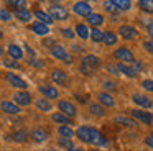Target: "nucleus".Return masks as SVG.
<instances>
[{"instance_id": "obj_28", "label": "nucleus", "mask_w": 153, "mask_h": 151, "mask_svg": "<svg viewBox=\"0 0 153 151\" xmlns=\"http://www.w3.org/2000/svg\"><path fill=\"white\" fill-rule=\"evenodd\" d=\"M117 69H119L123 76H127V77H135L137 76V72L133 71V67H128L125 62H119V64H117Z\"/></svg>"}, {"instance_id": "obj_29", "label": "nucleus", "mask_w": 153, "mask_h": 151, "mask_svg": "<svg viewBox=\"0 0 153 151\" xmlns=\"http://www.w3.org/2000/svg\"><path fill=\"white\" fill-rule=\"evenodd\" d=\"M102 41L107 46H114V44H117V35L114 31H105L102 36Z\"/></svg>"}, {"instance_id": "obj_23", "label": "nucleus", "mask_w": 153, "mask_h": 151, "mask_svg": "<svg viewBox=\"0 0 153 151\" xmlns=\"http://www.w3.org/2000/svg\"><path fill=\"white\" fill-rule=\"evenodd\" d=\"M109 2L112 3L119 12H127V10H130V7H132V2H130V0H109Z\"/></svg>"}, {"instance_id": "obj_30", "label": "nucleus", "mask_w": 153, "mask_h": 151, "mask_svg": "<svg viewBox=\"0 0 153 151\" xmlns=\"http://www.w3.org/2000/svg\"><path fill=\"white\" fill-rule=\"evenodd\" d=\"M76 35L79 36L81 39H87L89 38V28H87L86 25H82V23H77L76 25Z\"/></svg>"}, {"instance_id": "obj_11", "label": "nucleus", "mask_w": 153, "mask_h": 151, "mask_svg": "<svg viewBox=\"0 0 153 151\" xmlns=\"http://www.w3.org/2000/svg\"><path fill=\"white\" fill-rule=\"evenodd\" d=\"M7 81L12 84V87H17V89H22V90H25V89L28 87L27 81H23L22 77H18L17 74H12V72H7Z\"/></svg>"}, {"instance_id": "obj_18", "label": "nucleus", "mask_w": 153, "mask_h": 151, "mask_svg": "<svg viewBox=\"0 0 153 151\" xmlns=\"http://www.w3.org/2000/svg\"><path fill=\"white\" fill-rule=\"evenodd\" d=\"M7 53H8V56H10L12 59H15V61H18V59L23 58V49H22L20 46H17V44H8Z\"/></svg>"}, {"instance_id": "obj_52", "label": "nucleus", "mask_w": 153, "mask_h": 151, "mask_svg": "<svg viewBox=\"0 0 153 151\" xmlns=\"http://www.w3.org/2000/svg\"><path fill=\"white\" fill-rule=\"evenodd\" d=\"M4 38V31H2V30H0V39Z\"/></svg>"}, {"instance_id": "obj_22", "label": "nucleus", "mask_w": 153, "mask_h": 151, "mask_svg": "<svg viewBox=\"0 0 153 151\" xmlns=\"http://www.w3.org/2000/svg\"><path fill=\"white\" fill-rule=\"evenodd\" d=\"M51 120H53L54 123H61V125H69V127L73 125V118L66 117L64 113H59V112L51 115Z\"/></svg>"}, {"instance_id": "obj_37", "label": "nucleus", "mask_w": 153, "mask_h": 151, "mask_svg": "<svg viewBox=\"0 0 153 151\" xmlns=\"http://www.w3.org/2000/svg\"><path fill=\"white\" fill-rule=\"evenodd\" d=\"M27 62L30 66H33V67H43V61H40V59H36V58H28Z\"/></svg>"}, {"instance_id": "obj_54", "label": "nucleus", "mask_w": 153, "mask_h": 151, "mask_svg": "<svg viewBox=\"0 0 153 151\" xmlns=\"http://www.w3.org/2000/svg\"><path fill=\"white\" fill-rule=\"evenodd\" d=\"M92 151H100V150H92Z\"/></svg>"}, {"instance_id": "obj_6", "label": "nucleus", "mask_w": 153, "mask_h": 151, "mask_svg": "<svg viewBox=\"0 0 153 151\" xmlns=\"http://www.w3.org/2000/svg\"><path fill=\"white\" fill-rule=\"evenodd\" d=\"M58 107H59L61 113H64L66 117H69V118H74L77 115V110H76V107H74V104H71L69 100H59Z\"/></svg>"}, {"instance_id": "obj_42", "label": "nucleus", "mask_w": 153, "mask_h": 151, "mask_svg": "<svg viewBox=\"0 0 153 151\" xmlns=\"http://www.w3.org/2000/svg\"><path fill=\"white\" fill-rule=\"evenodd\" d=\"M143 48H145V51H148L150 54H153V41H143Z\"/></svg>"}, {"instance_id": "obj_19", "label": "nucleus", "mask_w": 153, "mask_h": 151, "mask_svg": "<svg viewBox=\"0 0 153 151\" xmlns=\"http://www.w3.org/2000/svg\"><path fill=\"white\" fill-rule=\"evenodd\" d=\"M31 31L40 35V36H46L48 33H50V26L41 23V21H35L33 25H31Z\"/></svg>"}, {"instance_id": "obj_25", "label": "nucleus", "mask_w": 153, "mask_h": 151, "mask_svg": "<svg viewBox=\"0 0 153 151\" xmlns=\"http://www.w3.org/2000/svg\"><path fill=\"white\" fill-rule=\"evenodd\" d=\"M15 16H17L18 20H20L22 23H30V20H31V16H33V13L30 12V10H17L15 12Z\"/></svg>"}, {"instance_id": "obj_46", "label": "nucleus", "mask_w": 153, "mask_h": 151, "mask_svg": "<svg viewBox=\"0 0 153 151\" xmlns=\"http://www.w3.org/2000/svg\"><path fill=\"white\" fill-rule=\"evenodd\" d=\"M145 144H146L148 148H153V133L148 135V136L145 138Z\"/></svg>"}, {"instance_id": "obj_51", "label": "nucleus", "mask_w": 153, "mask_h": 151, "mask_svg": "<svg viewBox=\"0 0 153 151\" xmlns=\"http://www.w3.org/2000/svg\"><path fill=\"white\" fill-rule=\"evenodd\" d=\"M73 51H77V53H81V51H82V49H81L79 46H76V44H74V46H73Z\"/></svg>"}, {"instance_id": "obj_2", "label": "nucleus", "mask_w": 153, "mask_h": 151, "mask_svg": "<svg viewBox=\"0 0 153 151\" xmlns=\"http://www.w3.org/2000/svg\"><path fill=\"white\" fill-rule=\"evenodd\" d=\"M51 54L54 56L56 59H59V61L66 62V64H73V56L69 54V53L64 49V46H59V44H54L53 49H51Z\"/></svg>"}, {"instance_id": "obj_14", "label": "nucleus", "mask_w": 153, "mask_h": 151, "mask_svg": "<svg viewBox=\"0 0 153 151\" xmlns=\"http://www.w3.org/2000/svg\"><path fill=\"white\" fill-rule=\"evenodd\" d=\"M119 33L123 39H135L138 36V31H137L133 26H128V25H122L119 28Z\"/></svg>"}, {"instance_id": "obj_8", "label": "nucleus", "mask_w": 153, "mask_h": 151, "mask_svg": "<svg viewBox=\"0 0 153 151\" xmlns=\"http://www.w3.org/2000/svg\"><path fill=\"white\" fill-rule=\"evenodd\" d=\"M114 56H115V58L119 59L120 62H130V64H132V62L135 61V58H133V53L130 51V49H127V48H119V49H115Z\"/></svg>"}, {"instance_id": "obj_9", "label": "nucleus", "mask_w": 153, "mask_h": 151, "mask_svg": "<svg viewBox=\"0 0 153 151\" xmlns=\"http://www.w3.org/2000/svg\"><path fill=\"white\" fill-rule=\"evenodd\" d=\"M73 12L79 16H89L91 13H92V7L87 2H77V3H74Z\"/></svg>"}, {"instance_id": "obj_50", "label": "nucleus", "mask_w": 153, "mask_h": 151, "mask_svg": "<svg viewBox=\"0 0 153 151\" xmlns=\"http://www.w3.org/2000/svg\"><path fill=\"white\" fill-rule=\"evenodd\" d=\"M68 151H84L82 148H76V146H73V148H69Z\"/></svg>"}, {"instance_id": "obj_15", "label": "nucleus", "mask_w": 153, "mask_h": 151, "mask_svg": "<svg viewBox=\"0 0 153 151\" xmlns=\"http://www.w3.org/2000/svg\"><path fill=\"white\" fill-rule=\"evenodd\" d=\"M51 81H53L54 84H58V85H66L68 74L64 71H61V69H54V71L51 72Z\"/></svg>"}, {"instance_id": "obj_38", "label": "nucleus", "mask_w": 153, "mask_h": 151, "mask_svg": "<svg viewBox=\"0 0 153 151\" xmlns=\"http://www.w3.org/2000/svg\"><path fill=\"white\" fill-rule=\"evenodd\" d=\"M0 20H2V21H10L12 20V13L8 12V10H0Z\"/></svg>"}, {"instance_id": "obj_33", "label": "nucleus", "mask_w": 153, "mask_h": 151, "mask_svg": "<svg viewBox=\"0 0 153 151\" xmlns=\"http://www.w3.org/2000/svg\"><path fill=\"white\" fill-rule=\"evenodd\" d=\"M89 112L92 115H96V117H104V115H105V108H104L102 105H99V104H91L89 105Z\"/></svg>"}, {"instance_id": "obj_20", "label": "nucleus", "mask_w": 153, "mask_h": 151, "mask_svg": "<svg viewBox=\"0 0 153 151\" xmlns=\"http://www.w3.org/2000/svg\"><path fill=\"white\" fill-rule=\"evenodd\" d=\"M35 105H36V108L40 112H46V113H48V112L53 110V104H51V100H48V98H45V97L43 98H38V100L35 102Z\"/></svg>"}, {"instance_id": "obj_43", "label": "nucleus", "mask_w": 153, "mask_h": 151, "mask_svg": "<svg viewBox=\"0 0 153 151\" xmlns=\"http://www.w3.org/2000/svg\"><path fill=\"white\" fill-rule=\"evenodd\" d=\"M104 89H107V90H115L117 85L114 84L112 81H105V82H104Z\"/></svg>"}, {"instance_id": "obj_34", "label": "nucleus", "mask_w": 153, "mask_h": 151, "mask_svg": "<svg viewBox=\"0 0 153 151\" xmlns=\"http://www.w3.org/2000/svg\"><path fill=\"white\" fill-rule=\"evenodd\" d=\"M7 3L15 10H25L27 8V0H7Z\"/></svg>"}, {"instance_id": "obj_39", "label": "nucleus", "mask_w": 153, "mask_h": 151, "mask_svg": "<svg viewBox=\"0 0 153 151\" xmlns=\"http://www.w3.org/2000/svg\"><path fill=\"white\" fill-rule=\"evenodd\" d=\"M58 143H59V146L68 148V150H69V148H73V143H71L69 138H59V141H58Z\"/></svg>"}, {"instance_id": "obj_44", "label": "nucleus", "mask_w": 153, "mask_h": 151, "mask_svg": "<svg viewBox=\"0 0 153 151\" xmlns=\"http://www.w3.org/2000/svg\"><path fill=\"white\" fill-rule=\"evenodd\" d=\"M132 64H133V71H135L137 74H138V72H140V71H142V69H143V64H142V62H138V61H137V59H135V61L132 62Z\"/></svg>"}, {"instance_id": "obj_3", "label": "nucleus", "mask_w": 153, "mask_h": 151, "mask_svg": "<svg viewBox=\"0 0 153 151\" xmlns=\"http://www.w3.org/2000/svg\"><path fill=\"white\" fill-rule=\"evenodd\" d=\"M130 115H132V118L142 121L143 125H152L153 123V115L150 113V112L140 110V108H133V110H130Z\"/></svg>"}, {"instance_id": "obj_12", "label": "nucleus", "mask_w": 153, "mask_h": 151, "mask_svg": "<svg viewBox=\"0 0 153 151\" xmlns=\"http://www.w3.org/2000/svg\"><path fill=\"white\" fill-rule=\"evenodd\" d=\"M0 108H2V112H5L7 115H18L20 113V107H18L15 102H10V100H4L0 104Z\"/></svg>"}, {"instance_id": "obj_10", "label": "nucleus", "mask_w": 153, "mask_h": 151, "mask_svg": "<svg viewBox=\"0 0 153 151\" xmlns=\"http://www.w3.org/2000/svg\"><path fill=\"white\" fill-rule=\"evenodd\" d=\"M38 90L43 94V97L45 98H48V100H53V98H58L59 97V92H58V89L56 87H53V85H48V84H43V85H40L38 87Z\"/></svg>"}, {"instance_id": "obj_49", "label": "nucleus", "mask_w": 153, "mask_h": 151, "mask_svg": "<svg viewBox=\"0 0 153 151\" xmlns=\"http://www.w3.org/2000/svg\"><path fill=\"white\" fill-rule=\"evenodd\" d=\"M25 49H27V53L30 54V58H33V56H35V51L30 48V46H27V44H25Z\"/></svg>"}, {"instance_id": "obj_36", "label": "nucleus", "mask_w": 153, "mask_h": 151, "mask_svg": "<svg viewBox=\"0 0 153 151\" xmlns=\"http://www.w3.org/2000/svg\"><path fill=\"white\" fill-rule=\"evenodd\" d=\"M4 64L7 66L8 69H20V64H18L15 59H12V58H8V59H4Z\"/></svg>"}, {"instance_id": "obj_48", "label": "nucleus", "mask_w": 153, "mask_h": 151, "mask_svg": "<svg viewBox=\"0 0 153 151\" xmlns=\"http://www.w3.org/2000/svg\"><path fill=\"white\" fill-rule=\"evenodd\" d=\"M43 44H45V46H48V48H50L51 44H54V39H53V38H51V39L48 38V39H45V41H43Z\"/></svg>"}, {"instance_id": "obj_26", "label": "nucleus", "mask_w": 153, "mask_h": 151, "mask_svg": "<svg viewBox=\"0 0 153 151\" xmlns=\"http://www.w3.org/2000/svg\"><path fill=\"white\" fill-rule=\"evenodd\" d=\"M58 133H59L61 138H69V140L74 136V135H76L69 125H59V128H58Z\"/></svg>"}, {"instance_id": "obj_41", "label": "nucleus", "mask_w": 153, "mask_h": 151, "mask_svg": "<svg viewBox=\"0 0 153 151\" xmlns=\"http://www.w3.org/2000/svg\"><path fill=\"white\" fill-rule=\"evenodd\" d=\"M61 35H63L64 38H68V39H73L74 38L73 30H69V28H63V30H61Z\"/></svg>"}, {"instance_id": "obj_45", "label": "nucleus", "mask_w": 153, "mask_h": 151, "mask_svg": "<svg viewBox=\"0 0 153 151\" xmlns=\"http://www.w3.org/2000/svg\"><path fill=\"white\" fill-rule=\"evenodd\" d=\"M107 71H109L110 74H114V76L119 74V69H117V66H114V64H109V66H107Z\"/></svg>"}, {"instance_id": "obj_32", "label": "nucleus", "mask_w": 153, "mask_h": 151, "mask_svg": "<svg viewBox=\"0 0 153 151\" xmlns=\"http://www.w3.org/2000/svg\"><path fill=\"white\" fill-rule=\"evenodd\" d=\"M138 8L145 13H153V0H138Z\"/></svg>"}, {"instance_id": "obj_4", "label": "nucleus", "mask_w": 153, "mask_h": 151, "mask_svg": "<svg viewBox=\"0 0 153 151\" xmlns=\"http://www.w3.org/2000/svg\"><path fill=\"white\" fill-rule=\"evenodd\" d=\"M81 64L84 66V67H87L91 72H94L96 69H99L100 67V59L97 58V56H94V54H87V56H84V59L81 61Z\"/></svg>"}, {"instance_id": "obj_17", "label": "nucleus", "mask_w": 153, "mask_h": 151, "mask_svg": "<svg viewBox=\"0 0 153 151\" xmlns=\"http://www.w3.org/2000/svg\"><path fill=\"white\" fill-rule=\"evenodd\" d=\"M97 100H99V104L102 105V107H114V105H115L114 97L110 94H107V92H100V94H97Z\"/></svg>"}, {"instance_id": "obj_13", "label": "nucleus", "mask_w": 153, "mask_h": 151, "mask_svg": "<svg viewBox=\"0 0 153 151\" xmlns=\"http://www.w3.org/2000/svg\"><path fill=\"white\" fill-rule=\"evenodd\" d=\"M13 102L20 107V105H23V107H27V105L31 104V95L28 94V92L22 90V92H17V94L13 95Z\"/></svg>"}, {"instance_id": "obj_1", "label": "nucleus", "mask_w": 153, "mask_h": 151, "mask_svg": "<svg viewBox=\"0 0 153 151\" xmlns=\"http://www.w3.org/2000/svg\"><path fill=\"white\" fill-rule=\"evenodd\" d=\"M76 135L81 141L94 144V146H107V144H109V140H107L99 130H96V128H92V127H87V125L77 128Z\"/></svg>"}, {"instance_id": "obj_31", "label": "nucleus", "mask_w": 153, "mask_h": 151, "mask_svg": "<svg viewBox=\"0 0 153 151\" xmlns=\"http://www.w3.org/2000/svg\"><path fill=\"white\" fill-rule=\"evenodd\" d=\"M114 121H115L117 125H123V127H130V128H133L137 125L135 120H132V118H128V117H115Z\"/></svg>"}, {"instance_id": "obj_5", "label": "nucleus", "mask_w": 153, "mask_h": 151, "mask_svg": "<svg viewBox=\"0 0 153 151\" xmlns=\"http://www.w3.org/2000/svg\"><path fill=\"white\" fill-rule=\"evenodd\" d=\"M30 138L35 141V143H45V141L50 138V135H48V131L45 130L43 127H35L33 130H31V133H30Z\"/></svg>"}, {"instance_id": "obj_16", "label": "nucleus", "mask_w": 153, "mask_h": 151, "mask_svg": "<svg viewBox=\"0 0 153 151\" xmlns=\"http://www.w3.org/2000/svg\"><path fill=\"white\" fill-rule=\"evenodd\" d=\"M132 100L135 102L137 105L143 107V108H152V107H153V102L150 100L146 95H142V94H135V95L132 97Z\"/></svg>"}, {"instance_id": "obj_7", "label": "nucleus", "mask_w": 153, "mask_h": 151, "mask_svg": "<svg viewBox=\"0 0 153 151\" xmlns=\"http://www.w3.org/2000/svg\"><path fill=\"white\" fill-rule=\"evenodd\" d=\"M50 15L53 20L63 21V20H68V10L64 8V7H59V5H51L50 7Z\"/></svg>"}, {"instance_id": "obj_53", "label": "nucleus", "mask_w": 153, "mask_h": 151, "mask_svg": "<svg viewBox=\"0 0 153 151\" xmlns=\"http://www.w3.org/2000/svg\"><path fill=\"white\" fill-rule=\"evenodd\" d=\"M4 54V48H2V46H0V56Z\"/></svg>"}, {"instance_id": "obj_47", "label": "nucleus", "mask_w": 153, "mask_h": 151, "mask_svg": "<svg viewBox=\"0 0 153 151\" xmlns=\"http://www.w3.org/2000/svg\"><path fill=\"white\" fill-rule=\"evenodd\" d=\"M146 33L153 38V23H148V25H146Z\"/></svg>"}, {"instance_id": "obj_40", "label": "nucleus", "mask_w": 153, "mask_h": 151, "mask_svg": "<svg viewBox=\"0 0 153 151\" xmlns=\"http://www.w3.org/2000/svg\"><path fill=\"white\" fill-rule=\"evenodd\" d=\"M142 85H143V89H145V90L153 92V81H150V79H145V81L142 82Z\"/></svg>"}, {"instance_id": "obj_27", "label": "nucleus", "mask_w": 153, "mask_h": 151, "mask_svg": "<svg viewBox=\"0 0 153 151\" xmlns=\"http://www.w3.org/2000/svg\"><path fill=\"white\" fill-rule=\"evenodd\" d=\"M87 21H89L94 28H97V26H100L104 23V16L100 15V13H91V15L87 16Z\"/></svg>"}, {"instance_id": "obj_24", "label": "nucleus", "mask_w": 153, "mask_h": 151, "mask_svg": "<svg viewBox=\"0 0 153 151\" xmlns=\"http://www.w3.org/2000/svg\"><path fill=\"white\" fill-rule=\"evenodd\" d=\"M33 15L38 18V21L45 23V25H50V23H53V18H51V15H50V13H46V12H43V10H38V8H36Z\"/></svg>"}, {"instance_id": "obj_21", "label": "nucleus", "mask_w": 153, "mask_h": 151, "mask_svg": "<svg viewBox=\"0 0 153 151\" xmlns=\"http://www.w3.org/2000/svg\"><path fill=\"white\" fill-rule=\"evenodd\" d=\"M28 131L25 130V128H22V130H17L15 133H12V136L8 138V140H13V141H17V143H25V141L28 140Z\"/></svg>"}, {"instance_id": "obj_35", "label": "nucleus", "mask_w": 153, "mask_h": 151, "mask_svg": "<svg viewBox=\"0 0 153 151\" xmlns=\"http://www.w3.org/2000/svg\"><path fill=\"white\" fill-rule=\"evenodd\" d=\"M89 36H91V39H92L94 43H100L102 41V36H104V31H100L99 28H92L89 31Z\"/></svg>"}]
</instances>
